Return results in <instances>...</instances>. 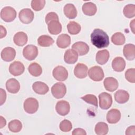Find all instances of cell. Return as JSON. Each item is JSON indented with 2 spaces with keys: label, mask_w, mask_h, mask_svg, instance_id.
Instances as JSON below:
<instances>
[{
  "label": "cell",
  "mask_w": 135,
  "mask_h": 135,
  "mask_svg": "<svg viewBox=\"0 0 135 135\" xmlns=\"http://www.w3.org/2000/svg\"><path fill=\"white\" fill-rule=\"evenodd\" d=\"M95 132L98 135L107 134L109 131L108 126L103 122H99L96 124L94 129Z\"/></svg>",
  "instance_id": "obj_31"
},
{
  "label": "cell",
  "mask_w": 135,
  "mask_h": 135,
  "mask_svg": "<svg viewBox=\"0 0 135 135\" xmlns=\"http://www.w3.org/2000/svg\"><path fill=\"white\" fill-rule=\"evenodd\" d=\"M67 28L70 34L75 35L81 31V27L79 23L74 21H70L67 25Z\"/></svg>",
  "instance_id": "obj_32"
},
{
  "label": "cell",
  "mask_w": 135,
  "mask_h": 135,
  "mask_svg": "<svg viewBox=\"0 0 135 135\" xmlns=\"http://www.w3.org/2000/svg\"><path fill=\"white\" fill-rule=\"evenodd\" d=\"M6 98V92L3 89H1V105H2L5 102Z\"/></svg>",
  "instance_id": "obj_42"
},
{
  "label": "cell",
  "mask_w": 135,
  "mask_h": 135,
  "mask_svg": "<svg viewBox=\"0 0 135 135\" xmlns=\"http://www.w3.org/2000/svg\"><path fill=\"white\" fill-rule=\"evenodd\" d=\"M47 28L50 33L52 35H57L62 31V25L59 21L53 20L47 24Z\"/></svg>",
  "instance_id": "obj_21"
},
{
  "label": "cell",
  "mask_w": 135,
  "mask_h": 135,
  "mask_svg": "<svg viewBox=\"0 0 135 135\" xmlns=\"http://www.w3.org/2000/svg\"><path fill=\"white\" fill-rule=\"evenodd\" d=\"M81 99L84 100L85 102L92 104L96 108H98V99L95 95L90 94H86L81 97Z\"/></svg>",
  "instance_id": "obj_36"
},
{
  "label": "cell",
  "mask_w": 135,
  "mask_h": 135,
  "mask_svg": "<svg viewBox=\"0 0 135 135\" xmlns=\"http://www.w3.org/2000/svg\"><path fill=\"white\" fill-rule=\"evenodd\" d=\"M126 134L127 135H130V134H132L134 135L135 134V126H132L129 127H128L126 131Z\"/></svg>",
  "instance_id": "obj_43"
},
{
  "label": "cell",
  "mask_w": 135,
  "mask_h": 135,
  "mask_svg": "<svg viewBox=\"0 0 135 135\" xmlns=\"http://www.w3.org/2000/svg\"><path fill=\"white\" fill-rule=\"evenodd\" d=\"M78 59V53L73 49L67 50L64 55V60L68 64H74Z\"/></svg>",
  "instance_id": "obj_18"
},
{
  "label": "cell",
  "mask_w": 135,
  "mask_h": 135,
  "mask_svg": "<svg viewBox=\"0 0 135 135\" xmlns=\"http://www.w3.org/2000/svg\"><path fill=\"white\" fill-rule=\"evenodd\" d=\"M64 13L70 19H74L77 16V10L72 4H67L64 7Z\"/></svg>",
  "instance_id": "obj_28"
},
{
  "label": "cell",
  "mask_w": 135,
  "mask_h": 135,
  "mask_svg": "<svg viewBox=\"0 0 135 135\" xmlns=\"http://www.w3.org/2000/svg\"><path fill=\"white\" fill-rule=\"evenodd\" d=\"M45 0H33L31 2V7L35 11L42 10L45 4Z\"/></svg>",
  "instance_id": "obj_37"
},
{
  "label": "cell",
  "mask_w": 135,
  "mask_h": 135,
  "mask_svg": "<svg viewBox=\"0 0 135 135\" xmlns=\"http://www.w3.org/2000/svg\"><path fill=\"white\" fill-rule=\"evenodd\" d=\"M99 105L100 107L103 110H107L109 109L112 104V96L107 93L102 92L99 95Z\"/></svg>",
  "instance_id": "obj_5"
},
{
  "label": "cell",
  "mask_w": 135,
  "mask_h": 135,
  "mask_svg": "<svg viewBox=\"0 0 135 135\" xmlns=\"http://www.w3.org/2000/svg\"><path fill=\"white\" fill-rule=\"evenodd\" d=\"M8 128L13 132H18L22 128V124L18 120H13L8 123Z\"/></svg>",
  "instance_id": "obj_34"
},
{
  "label": "cell",
  "mask_w": 135,
  "mask_h": 135,
  "mask_svg": "<svg viewBox=\"0 0 135 135\" xmlns=\"http://www.w3.org/2000/svg\"><path fill=\"white\" fill-rule=\"evenodd\" d=\"M23 106L24 109L26 113L33 114L37 111L38 108V102L35 98H28L25 100Z\"/></svg>",
  "instance_id": "obj_3"
},
{
  "label": "cell",
  "mask_w": 135,
  "mask_h": 135,
  "mask_svg": "<svg viewBox=\"0 0 135 135\" xmlns=\"http://www.w3.org/2000/svg\"><path fill=\"white\" fill-rule=\"evenodd\" d=\"M88 67L86 65L83 63H78L75 66L74 73L76 77L79 79L85 78L87 76Z\"/></svg>",
  "instance_id": "obj_16"
},
{
  "label": "cell",
  "mask_w": 135,
  "mask_h": 135,
  "mask_svg": "<svg viewBox=\"0 0 135 135\" xmlns=\"http://www.w3.org/2000/svg\"><path fill=\"white\" fill-rule=\"evenodd\" d=\"M123 53L124 57L129 61L135 58V46L132 44H127L124 45L123 49Z\"/></svg>",
  "instance_id": "obj_20"
},
{
  "label": "cell",
  "mask_w": 135,
  "mask_h": 135,
  "mask_svg": "<svg viewBox=\"0 0 135 135\" xmlns=\"http://www.w3.org/2000/svg\"><path fill=\"white\" fill-rule=\"evenodd\" d=\"M72 128V123L68 120H62L60 124V129L62 132H69Z\"/></svg>",
  "instance_id": "obj_38"
},
{
  "label": "cell",
  "mask_w": 135,
  "mask_h": 135,
  "mask_svg": "<svg viewBox=\"0 0 135 135\" xmlns=\"http://www.w3.org/2000/svg\"><path fill=\"white\" fill-rule=\"evenodd\" d=\"M82 11L83 13L88 16H93L97 12V8L95 4L92 2H87L82 6Z\"/></svg>",
  "instance_id": "obj_27"
},
{
  "label": "cell",
  "mask_w": 135,
  "mask_h": 135,
  "mask_svg": "<svg viewBox=\"0 0 135 135\" xmlns=\"http://www.w3.org/2000/svg\"><path fill=\"white\" fill-rule=\"evenodd\" d=\"M38 49L34 45H27L23 50V56L29 61H32L35 59L38 55Z\"/></svg>",
  "instance_id": "obj_6"
},
{
  "label": "cell",
  "mask_w": 135,
  "mask_h": 135,
  "mask_svg": "<svg viewBox=\"0 0 135 135\" xmlns=\"http://www.w3.org/2000/svg\"><path fill=\"white\" fill-rule=\"evenodd\" d=\"M123 13L127 18H131L135 16V5L134 4H128L123 8Z\"/></svg>",
  "instance_id": "obj_35"
},
{
  "label": "cell",
  "mask_w": 135,
  "mask_h": 135,
  "mask_svg": "<svg viewBox=\"0 0 135 135\" xmlns=\"http://www.w3.org/2000/svg\"><path fill=\"white\" fill-rule=\"evenodd\" d=\"M53 20L59 21L58 15L55 12H50L45 16V23L46 24H48L50 22Z\"/></svg>",
  "instance_id": "obj_40"
},
{
  "label": "cell",
  "mask_w": 135,
  "mask_h": 135,
  "mask_svg": "<svg viewBox=\"0 0 135 135\" xmlns=\"http://www.w3.org/2000/svg\"><path fill=\"white\" fill-rule=\"evenodd\" d=\"M126 41L124 34L121 32H117L111 36V42L115 45H123Z\"/></svg>",
  "instance_id": "obj_33"
},
{
  "label": "cell",
  "mask_w": 135,
  "mask_h": 135,
  "mask_svg": "<svg viewBox=\"0 0 135 135\" xmlns=\"http://www.w3.org/2000/svg\"><path fill=\"white\" fill-rule=\"evenodd\" d=\"M72 49L78 53L80 56L86 54L89 51V46L83 42H77L72 46Z\"/></svg>",
  "instance_id": "obj_13"
},
{
  "label": "cell",
  "mask_w": 135,
  "mask_h": 135,
  "mask_svg": "<svg viewBox=\"0 0 135 135\" xmlns=\"http://www.w3.org/2000/svg\"><path fill=\"white\" fill-rule=\"evenodd\" d=\"M16 17V12L11 6H6L1 11V17L6 22H11Z\"/></svg>",
  "instance_id": "obj_2"
},
{
  "label": "cell",
  "mask_w": 135,
  "mask_h": 135,
  "mask_svg": "<svg viewBox=\"0 0 135 135\" xmlns=\"http://www.w3.org/2000/svg\"><path fill=\"white\" fill-rule=\"evenodd\" d=\"M103 84L105 89L110 92L114 91L118 89L119 86L118 81L113 77L106 78L103 81Z\"/></svg>",
  "instance_id": "obj_15"
},
{
  "label": "cell",
  "mask_w": 135,
  "mask_h": 135,
  "mask_svg": "<svg viewBox=\"0 0 135 135\" xmlns=\"http://www.w3.org/2000/svg\"><path fill=\"white\" fill-rule=\"evenodd\" d=\"M29 73L34 76H38L42 73V68L40 64L36 62L32 63L28 67Z\"/></svg>",
  "instance_id": "obj_30"
},
{
  "label": "cell",
  "mask_w": 135,
  "mask_h": 135,
  "mask_svg": "<svg viewBox=\"0 0 135 135\" xmlns=\"http://www.w3.org/2000/svg\"><path fill=\"white\" fill-rule=\"evenodd\" d=\"M112 67L114 71L116 72H121L125 69L126 62L122 57H116L112 62Z\"/></svg>",
  "instance_id": "obj_24"
},
{
  "label": "cell",
  "mask_w": 135,
  "mask_h": 135,
  "mask_svg": "<svg viewBox=\"0 0 135 135\" xmlns=\"http://www.w3.org/2000/svg\"><path fill=\"white\" fill-rule=\"evenodd\" d=\"M92 44L98 49L108 47L109 45V37L108 34L100 28L94 29L91 34Z\"/></svg>",
  "instance_id": "obj_1"
},
{
  "label": "cell",
  "mask_w": 135,
  "mask_h": 135,
  "mask_svg": "<svg viewBox=\"0 0 135 135\" xmlns=\"http://www.w3.org/2000/svg\"><path fill=\"white\" fill-rule=\"evenodd\" d=\"M109 56V52L107 50L99 51L96 54V61L98 64L103 65L108 62Z\"/></svg>",
  "instance_id": "obj_26"
},
{
  "label": "cell",
  "mask_w": 135,
  "mask_h": 135,
  "mask_svg": "<svg viewBox=\"0 0 135 135\" xmlns=\"http://www.w3.org/2000/svg\"><path fill=\"white\" fill-rule=\"evenodd\" d=\"M89 78L94 81H100L104 78V72L102 69L99 66L91 67L88 71Z\"/></svg>",
  "instance_id": "obj_7"
},
{
  "label": "cell",
  "mask_w": 135,
  "mask_h": 135,
  "mask_svg": "<svg viewBox=\"0 0 135 135\" xmlns=\"http://www.w3.org/2000/svg\"><path fill=\"white\" fill-rule=\"evenodd\" d=\"M6 28L3 26L2 25H1V38H2L3 37H5L6 35Z\"/></svg>",
  "instance_id": "obj_44"
},
{
  "label": "cell",
  "mask_w": 135,
  "mask_h": 135,
  "mask_svg": "<svg viewBox=\"0 0 135 135\" xmlns=\"http://www.w3.org/2000/svg\"><path fill=\"white\" fill-rule=\"evenodd\" d=\"M6 88L9 93H16L20 89V84L15 79L11 78L6 81Z\"/></svg>",
  "instance_id": "obj_17"
},
{
  "label": "cell",
  "mask_w": 135,
  "mask_h": 135,
  "mask_svg": "<svg viewBox=\"0 0 135 135\" xmlns=\"http://www.w3.org/2000/svg\"><path fill=\"white\" fill-rule=\"evenodd\" d=\"M0 119H1L0 128H3L6 125V120L5 119V118H4L2 116L0 117Z\"/></svg>",
  "instance_id": "obj_45"
},
{
  "label": "cell",
  "mask_w": 135,
  "mask_h": 135,
  "mask_svg": "<svg viewBox=\"0 0 135 135\" xmlns=\"http://www.w3.org/2000/svg\"><path fill=\"white\" fill-rule=\"evenodd\" d=\"M33 91L38 94H45L49 90V86L44 82L37 81L34 82L32 85Z\"/></svg>",
  "instance_id": "obj_19"
},
{
  "label": "cell",
  "mask_w": 135,
  "mask_h": 135,
  "mask_svg": "<svg viewBox=\"0 0 135 135\" xmlns=\"http://www.w3.org/2000/svg\"><path fill=\"white\" fill-rule=\"evenodd\" d=\"M18 17L24 24H29L31 23L34 17L33 12L30 8H24L22 9L18 14Z\"/></svg>",
  "instance_id": "obj_9"
},
{
  "label": "cell",
  "mask_w": 135,
  "mask_h": 135,
  "mask_svg": "<svg viewBox=\"0 0 135 135\" xmlns=\"http://www.w3.org/2000/svg\"><path fill=\"white\" fill-rule=\"evenodd\" d=\"M1 58L6 62L13 61L16 56L15 50L11 47H6L4 48L1 53Z\"/></svg>",
  "instance_id": "obj_12"
},
{
  "label": "cell",
  "mask_w": 135,
  "mask_h": 135,
  "mask_svg": "<svg viewBox=\"0 0 135 135\" xmlns=\"http://www.w3.org/2000/svg\"><path fill=\"white\" fill-rule=\"evenodd\" d=\"M71 44V37L66 34L60 35L56 40V44L57 46L61 49H65Z\"/></svg>",
  "instance_id": "obj_23"
},
{
  "label": "cell",
  "mask_w": 135,
  "mask_h": 135,
  "mask_svg": "<svg viewBox=\"0 0 135 135\" xmlns=\"http://www.w3.org/2000/svg\"><path fill=\"white\" fill-rule=\"evenodd\" d=\"M28 40L27 34L23 32H17L14 36L13 41L14 43L19 46H22L25 45Z\"/></svg>",
  "instance_id": "obj_22"
},
{
  "label": "cell",
  "mask_w": 135,
  "mask_h": 135,
  "mask_svg": "<svg viewBox=\"0 0 135 135\" xmlns=\"http://www.w3.org/2000/svg\"><path fill=\"white\" fill-rule=\"evenodd\" d=\"M135 69L134 68H131L128 69L125 72V78L126 80L131 83L135 82Z\"/></svg>",
  "instance_id": "obj_39"
},
{
  "label": "cell",
  "mask_w": 135,
  "mask_h": 135,
  "mask_svg": "<svg viewBox=\"0 0 135 135\" xmlns=\"http://www.w3.org/2000/svg\"><path fill=\"white\" fill-rule=\"evenodd\" d=\"M55 109L58 114L62 116H65L69 113L70 105L68 101L61 100L56 103Z\"/></svg>",
  "instance_id": "obj_11"
},
{
  "label": "cell",
  "mask_w": 135,
  "mask_h": 135,
  "mask_svg": "<svg viewBox=\"0 0 135 135\" xmlns=\"http://www.w3.org/2000/svg\"><path fill=\"white\" fill-rule=\"evenodd\" d=\"M134 21H135V20L133 19L130 23V27L133 34H134Z\"/></svg>",
  "instance_id": "obj_46"
},
{
  "label": "cell",
  "mask_w": 135,
  "mask_h": 135,
  "mask_svg": "<svg viewBox=\"0 0 135 135\" xmlns=\"http://www.w3.org/2000/svg\"><path fill=\"white\" fill-rule=\"evenodd\" d=\"M72 134L73 135H86L85 131L82 128H76L74 129Z\"/></svg>",
  "instance_id": "obj_41"
},
{
  "label": "cell",
  "mask_w": 135,
  "mask_h": 135,
  "mask_svg": "<svg viewBox=\"0 0 135 135\" xmlns=\"http://www.w3.org/2000/svg\"><path fill=\"white\" fill-rule=\"evenodd\" d=\"M121 118V113L117 109H112L110 110L107 114V120L111 124L117 123Z\"/></svg>",
  "instance_id": "obj_14"
},
{
  "label": "cell",
  "mask_w": 135,
  "mask_h": 135,
  "mask_svg": "<svg viewBox=\"0 0 135 135\" xmlns=\"http://www.w3.org/2000/svg\"><path fill=\"white\" fill-rule=\"evenodd\" d=\"M52 74L54 79L59 81H64L68 77V72L67 70L61 65L55 67L53 70Z\"/></svg>",
  "instance_id": "obj_8"
},
{
  "label": "cell",
  "mask_w": 135,
  "mask_h": 135,
  "mask_svg": "<svg viewBox=\"0 0 135 135\" xmlns=\"http://www.w3.org/2000/svg\"><path fill=\"white\" fill-rule=\"evenodd\" d=\"M25 67L23 64L20 61H14L9 66V71L14 76H18L23 73Z\"/></svg>",
  "instance_id": "obj_10"
},
{
  "label": "cell",
  "mask_w": 135,
  "mask_h": 135,
  "mask_svg": "<svg viewBox=\"0 0 135 135\" xmlns=\"http://www.w3.org/2000/svg\"><path fill=\"white\" fill-rule=\"evenodd\" d=\"M53 39L47 35H42L37 39L38 44L42 47H48L54 43Z\"/></svg>",
  "instance_id": "obj_29"
},
{
  "label": "cell",
  "mask_w": 135,
  "mask_h": 135,
  "mask_svg": "<svg viewBox=\"0 0 135 135\" xmlns=\"http://www.w3.org/2000/svg\"><path fill=\"white\" fill-rule=\"evenodd\" d=\"M51 92L54 98L56 99L62 98L66 93V87L62 82L56 83L52 86Z\"/></svg>",
  "instance_id": "obj_4"
},
{
  "label": "cell",
  "mask_w": 135,
  "mask_h": 135,
  "mask_svg": "<svg viewBox=\"0 0 135 135\" xmlns=\"http://www.w3.org/2000/svg\"><path fill=\"white\" fill-rule=\"evenodd\" d=\"M129 99L128 92L123 90H119L114 94V99L115 101L120 104L126 103Z\"/></svg>",
  "instance_id": "obj_25"
}]
</instances>
